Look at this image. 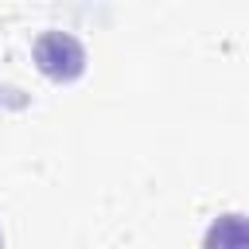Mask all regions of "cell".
Returning a JSON list of instances; mask_svg holds the SVG:
<instances>
[{"instance_id":"1","label":"cell","mask_w":249,"mask_h":249,"mask_svg":"<svg viewBox=\"0 0 249 249\" xmlns=\"http://www.w3.org/2000/svg\"><path fill=\"white\" fill-rule=\"evenodd\" d=\"M31 54H35V66L54 82H74L86 70V47L70 31H43L35 39Z\"/></svg>"},{"instance_id":"2","label":"cell","mask_w":249,"mask_h":249,"mask_svg":"<svg viewBox=\"0 0 249 249\" xmlns=\"http://www.w3.org/2000/svg\"><path fill=\"white\" fill-rule=\"evenodd\" d=\"M202 249H249V218L218 214L202 233Z\"/></svg>"}]
</instances>
